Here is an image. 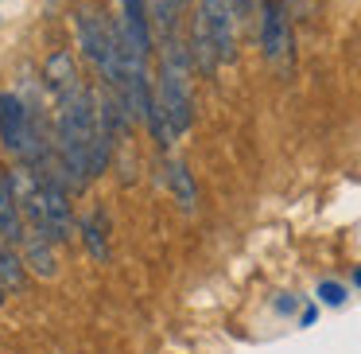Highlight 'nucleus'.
I'll return each mask as SVG.
<instances>
[{"label": "nucleus", "instance_id": "9b49d317", "mask_svg": "<svg viewBox=\"0 0 361 354\" xmlns=\"http://www.w3.org/2000/svg\"><path fill=\"white\" fill-rule=\"evenodd\" d=\"M167 187H171L175 203H179L183 211H195L198 191H195V179H190L187 164H179V160H171V164H167Z\"/></svg>", "mask_w": 361, "mask_h": 354}, {"label": "nucleus", "instance_id": "2eb2a0df", "mask_svg": "<svg viewBox=\"0 0 361 354\" xmlns=\"http://www.w3.org/2000/svg\"><path fill=\"white\" fill-rule=\"evenodd\" d=\"M314 315H319V312H314V307H307V312L299 315V323H303V327H311V323H314Z\"/></svg>", "mask_w": 361, "mask_h": 354}, {"label": "nucleus", "instance_id": "7ed1b4c3", "mask_svg": "<svg viewBox=\"0 0 361 354\" xmlns=\"http://www.w3.org/2000/svg\"><path fill=\"white\" fill-rule=\"evenodd\" d=\"M74 35H78L82 55H86L90 66L97 71L102 86L117 90V94L125 98L128 94V71H125V55H121V40H117L113 20L105 16L102 8H94V4H82V8H74ZM128 110H133V105H128Z\"/></svg>", "mask_w": 361, "mask_h": 354}, {"label": "nucleus", "instance_id": "6e6552de", "mask_svg": "<svg viewBox=\"0 0 361 354\" xmlns=\"http://www.w3.org/2000/svg\"><path fill=\"white\" fill-rule=\"evenodd\" d=\"M43 78H47L51 94H66V90L82 86V74L78 66H74V55L71 51H55V55H47V63H43Z\"/></svg>", "mask_w": 361, "mask_h": 354}, {"label": "nucleus", "instance_id": "9d476101", "mask_svg": "<svg viewBox=\"0 0 361 354\" xmlns=\"http://www.w3.org/2000/svg\"><path fill=\"white\" fill-rule=\"evenodd\" d=\"M187 4L190 0H148V16H152V28L159 32V40H164V35H175Z\"/></svg>", "mask_w": 361, "mask_h": 354}, {"label": "nucleus", "instance_id": "39448f33", "mask_svg": "<svg viewBox=\"0 0 361 354\" xmlns=\"http://www.w3.org/2000/svg\"><path fill=\"white\" fill-rule=\"evenodd\" d=\"M260 51L268 63H288L291 55V24L283 12V0H260Z\"/></svg>", "mask_w": 361, "mask_h": 354}, {"label": "nucleus", "instance_id": "f03ea898", "mask_svg": "<svg viewBox=\"0 0 361 354\" xmlns=\"http://www.w3.org/2000/svg\"><path fill=\"white\" fill-rule=\"evenodd\" d=\"M237 4L233 0H198L195 4V24H190V66L210 78L221 63L237 59Z\"/></svg>", "mask_w": 361, "mask_h": 354}, {"label": "nucleus", "instance_id": "f257e3e1", "mask_svg": "<svg viewBox=\"0 0 361 354\" xmlns=\"http://www.w3.org/2000/svg\"><path fill=\"white\" fill-rule=\"evenodd\" d=\"M59 102V160L71 187H82L94 175L105 172L113 148L102 141V125H97V94L82 82V86L66 90L55 98Z\"/></svg>", "mask_w": 361, "mask_h": 354}, {"label": "nucleus", "instance_id": "dca6fc26", "mask_svg": "<svg viewBox=\"0 0 361 354\" xmlns=\"http://www.w3.org/2000/svg\"><path fill=\"white\" fill-rule=\"evenodd\" d=\"M4 300H8V288H4V284H0V304H4Z\"/></svg>", "mask_w": 361, "mask_h": 354}, {"label": "nucleus", "instance_id": "0eeeda50", "mask_svg": "<svg viewBox=\"0 0 361 354\" xmlns=\"http://www.w3.org/2000/svg\"><path fill=\"white\" fill-rule=\"evenodd\" d=\"M24 214L16 206V195H12V183H8V172L0 167V237L8 245H24Z\"/></svg>", "mask_w": 361, "mask_h": 354}, {"label": "nucleus", "instance_id": "20e7f679", "mask_svg": "<svg viewBox=\"0 0 361 354\" xmlns=\"http://www.w3.org/2000/svg\"><path fill=\"white\" fill-rule=\"evenodd\" d=\"M156 98H159V110H164L171 133L183 136L190 129V121H195V113H190V51H187V43L179 40V32L164 35Z\"/></svg>", "mask_w": 361, "mask_h": 354}, {"label": "nucleus", "instance_id": "4468645a", "mask_svg": "<svg viewBox=\"0 0 361 354\" xmlns=\"http://www.w3.org/2000/svg\"><path fill=\"white\" fill-rule=\"evenodd\" d=\"M276 312L291 315V312H295V296H280V300H276Z\"/></svg>", "mask_w": 361, "mask_h": 354}, {"label": "nucleus", "instance_id": "f3484780", "mask_svg": "<svg viewBox=\"0 0 361 354\" xmlns=\"http://www.w3.org/2000/svg\"><path fill=\"white\" fill-rule=\"evenodd\" d=\"M353 284H361V269H357V273H353Z\"/></svg>", "mask_w": 361, "mask_h": 354}, {"label": "nucleus", "instance_id": "f8f14e48", "mask_svg": "<svg viewBox=\"0 0 361 354\" xmlns=\"http://www.w3.org/2000/svg\"><path fill=\"white\" fill-rule=\"evenodd\" d=\"M82 242H86L90 257L94 261H109V245H105V214L94 211L86 222H82Z\"/></svg>", "mask_w": 361, "mask_h": 354}, {"label": "nucleus", "instance_id": "ddd939ff", "mask_svg": "<svg viewBox=\"0 0 361 354\" xmlns=\"http://www.w3.org/2000/svg\"><path fill=\"white\" fill-rule=\"evenodd\" d=\"M345 296H350V292H345V284H338V281H322L319 284V300L330 304V307H342Z\"/></svg>", "mask_w": 361, "mask_h": 354}, {"label": "nucleus", "instance_id": "423d86ee", "mask_svg": "<svg viewBox=\"0 0 361 354\" xmlns=\"http://www.w3.org/2000/svg\"><path fill=\"white\" fill-rule=\"evenodd\" d=\"M24 265L27 273H35L39 281H55L59 276V253H55V242L39 230H27L24 234Z\"/></svg>", "mask_w": 361, "mask_h": 354}, {"label": "nucleus", "instance_id": "1a4fd4ad", "mask_svg": "<svg viewBox=\"0 0 361 354\" xmlns=\"http://www.w3.org/2000/svg\"><path fill=\"white\" fill-rule=\"evenodd\" d=\"M0 284L8 292H24L27 288V265L16 253V245H8L0 237Z\"/></svg>", "mask_w": 361, "mask_h": 354}]
</instances>
